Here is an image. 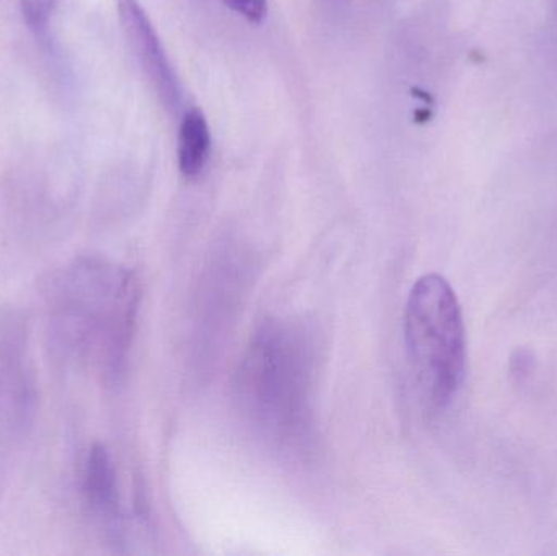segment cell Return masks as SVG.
<instances>
[{"mask_svg": "<svg viewBox=\"0 0 557 556\" xmlns=\"http://www.w3.org/2000/svg\"><path fill=\"white\" fill-rule=\"evenodd\" d=\"M117 12L127 42L163 107L178 113L182 87L146 10L139 0H117Z\"/></svg>", "mask_w": 557, "mask_h": 556, "instance_id": "3957f363", "label": "cell"}, {"mask_svg": "<svg viewBox=\"0 0 557 556\" xmlns=\"http://www.w3.org/2000/svg\"><path fill=\"white\" fill-rule=\"evenodd\" d=\"M211 152V131L205 113L193 108L183 118L178 134V166L186 178L201 175Z\"/></svg>", "mask_w": 557, "mask_h": 556, "instance_id": "277c9868", "label": "cell"}, {"mask_svg": "<svg viewBox=\"0 0 557 556\" xmlns=\"http://www.w3.org/2000/svg\"><path fill=\"white\" fill-rule=\"evenodd\" d=\"M298 335L284 326L264 330L247 361V400L274 431L294 430L304 417L308 355Z\"/></svg>", "mask_w": 557, "mask_h": 556, "instance_id": "7a4b0ae2", "label": "cell"}, {"mask_svg": "<svg viewBox=\"0 0 557 556\" xmlns=\"http://www.w3.org/2000/svg\"><path fill=\"white\" fill-rule=\"evenodd\" d=\"M405 342L425 397L437 408L450 405L467 372V332L457 294L441 274H425L412 286Z\"/></svg>", "mask_w": 557, "mask_h": 556, "instance_id": "6da1fadb", "label": "cell"}, {"mask_svg": "<svg viewBox=\"0 0 557 556\" xmlns=\"http://www.w3.org/2000/svg\"><path fill=\"white\" fill-rule=\"evenodd\" d=\"M224 3L251 23H261L268 15V0H224Z\"/></svg>", "mask_w": 557, "mask_h": 556, "instance_id": "52a82bcc", "label": "cell"}, {"mask_svg": "<svg viewBox=\"0 0 557 556\" xmlns=\"http://www.w3.org/2000/svg\"><path fill=\"white\" fill-rule=\"evenodd\" d=\"M535 369V355L532 349L519 348L510 356V375L516 379L519 384L529 381L530 375Z\"/></svg>", "mask_w": 557, "mask_h": 556, "instance_id": "ba28073f", "label": "cell"}, {"mask_svg": "<svg viewBox=\"0 0 557 556\" xmlns=\"http://www.w3.org/2000/svg\"><path fill=\"white\" fill-rule=\"evenodd\" d=\"M55 0H20L23 20L38 38L48 39L49 20L54 12Z\"/></svg>", "mask_w": 557, "mask_h": 556, "instance_id": "8992f818", "label": "cell"}, {"mask_svg": "<svg viewBox=\"0 0 557 556\" xmlns=\"http://www.w3.org/2000/svg\"><path fill=\"white\" fill-rule=\"evenodd\" d=\"M87 492L98 511L104 515L116 512V473L110 454L103 446H95L88 457Z\"/></svg>", "mask_w": 557, "mask_h": 556, "instance_id": "5b68a950", "label": "cell"}]
</instances>
